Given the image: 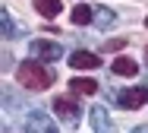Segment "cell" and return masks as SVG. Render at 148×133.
Returning a JSON list of instances; mask_svg holds the SVG:
<instances>
[{"label": "cell", "instance_id": "6da1fadb", "mask_svg": "<svg viewBox=\"0 0 148 133\" xmlns=\"http://www.w3.org/2000/svg\"><path fill=\"white\" fill-rule=\"evenodd\" d=\"M16 79L29 92H44L47 86H54V70H47V66L38 64V60H22V64L16 66Z\"/></svg>", "mask_w": 148, "mask_h": 133}, {"label": "cell", "instance_id": "7a4b0ae2", "mask_svg": "<svg viewBox=\"0 0 148 133\" xmlns=\"http://www.w3.org/2000/svg\"><path fill=\"white\" fill-rule=\"evenodd\" d=\"M57 57H63V48H60L57 41H32V60L51 64V60H57Z\"/></svg>", "mask_w": 148, "mask_h": 133}, {"label": "cell", "instance_id": "3957f363", "mask_svg": "<svg viewBox=\"0 0 148 133\" xmlns=\"http://www.w3.org/2000/svg\"><path fill=\"white\" fill-rule=\"evenodd\" d=\"M114 101H117L120 108L136 111V108H142V105L148 101V92H145V89H120L117 95H114Z\"/></svg>", "mask_w": 148, "mask_h": 133}, {"label": "cell", "instance_id": "277c9868", "mask_svg": "<svg viewBox=\"0 0 148 133\" xmlns=\"http://www.w3.org/2000/svg\"><path fill=\"white\" fill-rule=\"evenodd\" d=\"M25 133H60V130L44 111H32L29 117H25Z\"/></svg>", "mask_w": 148, "mask_h": 133}, {"label": "cell", "instance_id": "5b68a950", "mask_svg": "<svg viewBox=\"0 0 148 133\" xmlns=\"http://www.w3.org/2000/svg\"><path fill=\"white\" fill-rule=\"evenodd\" d=\"M88 124H91V130H95V133H117L110 114H107V108H101V105H95V108L88 111Z\"/></svg>", "mask_w": 148, "mask_h": 133}, {"label": "cell", "instance_id": "8992f818", "mask_svg": "<svg viewBox=\"0 0 148 133\" xmlns=\"http://www.w3.org/2000/svg\"><path fill=\"white\" fill-rule=\"evenodd\" d=\"M54 111H57L60 117L73 127L76 121H79V105H76V98H66V95H57L54 98Z\"/></svg>", "mask_w": 148, "mask_h": 133}, {"label": "cell", "instance_id": "52a82bcc", "mask_svg": "<svg viewBox=\"0 0 148 133\" xmlns=\"http://www.w3.org/2000/svg\"><path fill=\"white\" fill-rule=\"evenodd\" d=\"M69 66H76V70H95V66H101V60H98L95 51H73L69 54Z\"/></svg>", "mask_w": 148, "mask_h": 133}, {"label": "cell", "instance_id": "ba28073f", "mask_svg": "<svg viewBox=\"0 0 148 133\" xmlns=\"http://www.w3.org/2000/svg\"><path fill=\"white\" fill-rule=\"evenodd\" d=\"M110 70H114L117 76H136V73H139V64H136L132 57H117V60L110 64Z\"/></svg>", "mask_w": 148, "mask_h": 133}, {"label": "cell", "instance_id": "9c48e42d", "mask_svg": "<svg viewBox=\"0 0 148 133\" xmlns=\"http://www.w3.org/2000/svg\"><path fill=\"white\" fill-rule=\"evenodd\" d=\"M117 22V13L114 10H107V6H95V26L98 29H110Z\"/></svg>", "mask_w": 148, "mask_h": 133}, {"label": "cell", "instance_id": "30bf717a", "mask_svg": "<svg viewBox=\"0 0 148 133\" xmlns=\"http://www.w3.org/2000/svg\"><path fill=\"white\" fill-rule=\"evenodd\" d=\"M69 19H73L76 26H88V22H95V10H91V6H85V3H79V6L69 13Z\"/></svg>", "mask_w": 148, "mask_h": 133}, {"label": "cell", "instance_id": "8fae6325", "mask_svg": "<svg viewBox=\"0 0 148 133\" xmlns=\"http://www.w3.org/2000/svg\"><path fill=\"white\" fill-rule=\"evenodd\" d=\"M69 92H76V95H95L98 92V82L95 79H73L69 82Z\"/></svg>", "mask_w": 148, "mask_h": 133}, {"label": "cell", "instance_id": "7c38bea8", "mask_svg": "<svg viewBox=\"0 0 148 133\" xmlns=\"http://www.w3.org/2000/svg\"><path fill=\"white\" fill-rule=\"evenodd\" d=\"M35 10L41 13V16H60V10H63V3L60 0H35Z\"/></svg>", "mask_w": 148, "mask_h": 133}, {"label": "cell", "instance_id": "4fadbf2b", "mask_svg": "<svg viewBox=\"0 0 148 133\" xmlns=\"http://www.w3.org/2000/svg\"><path fill=\"white\" fill-rule=\"evenodd\" d=\"M22 32H25V29H16V26H13V16H10V13L3 10V38L10 41V38H19Z\"/></svg>", "mask_w": 148, "mask_h": 133}, {"label": "cell", "instance_id": "5bb4252c", "mask_svg": "<svg viewBox=\"0 0 148 133\" xmlns=\"http://www.w3.org/2000/svg\"><path fill=\"white\" fill-rule=\"evenodd\" d=\"M123 44H126L123 38H114V41H104V48H107V51H120Z\"/></svg>", "mask_w": 148, "mask_h": 133}, {"label": "cell", "instance_id": "9a60e30c", "mask_svg": "<svg viewBox=\"0 0 148 133\" xmlns=\"http://www.w3.org/2000/svg\"><path fill=\"white\" fill-rule=\"evenodd\" d=\"M132 133H148V124H145V127H136Z\"/></svg>", "mask_w": 148, "mask_h": 133}, {"label": "cell", "instance_id": "2e32d148", "mask_svg": "<svg viewBox=\"0 0 148 133\" xmlns=\"http://www.w3.org/2000/svg\"><path fill=\"white\" fill-rule=\"evenodd\" d=\"M145 92H148V73H145Z\"/></svg>", "mask_w": 148, "mask_h": 133}, {"label": "cell", "instance_id": "e0dca14e", "mask_svg": "<svg viewBox=\"0 0 148 133\" xmlns=\"http://www.w3.org/2000/svg\"><path fill=\"white\" fill-rule=\"evenodd\" d=\"M145 22H148V19H145Z\"/></svg>", "mask_w": 148, "mask_h": 133}]
</instances>
